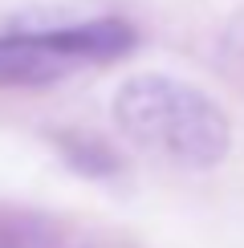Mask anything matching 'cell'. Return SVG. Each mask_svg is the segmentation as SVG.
<instances>
[{
  "mask_svg": "<svg viewBox=\"0 0 244 248\" xmlns=\"http://www.w3.org/2000/svg\"><path fill=\"white\" fill-rule=\"evenodd\" d=\"M114 122L135 151L191 171L216 167L232 142L228 118L216 102L167 74L130 78L114 94Z\"/></svg>",
  "mask_w": 244,
  "mask_h": 248,
  "instance_id": "6da1fadb",
  "label": "cell"
},
{
  "mask_svg": "<svg viewBox=\"0 0 244 248\" xmlns=\"http://www.w3.org/2000/svg\"><path fill=\"white\" fill-rule=\"evenodd\" d=\"M130 45H135V33L122 20H90L69 29L0 37V86H49L81 65L114 61Z\"/></svg>",
  "mask_w": 244,
  "mask_h": 248,
  "instance_id": "7a4b0ae2",
  "label": "cell"
}]
</instances>
